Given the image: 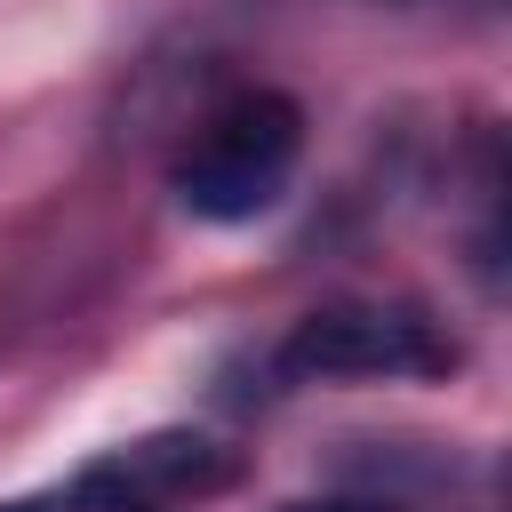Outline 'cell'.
Segmentation results:
<instances>
[{
    "label": "cell",
    "instance_id": "cell-1",
    "mask_svg": "<svg viewBox=\"0 0 512 512\" xmlns=\"http://www.w3.org/2000/svg\"><path fill=\"white\" fill-rule=\"evenodd\" d=\"M304 152V112L280 88H240L232 104H216L200 120V136L176 160V200L208 224H248L264 216Z\"/></svg>",
    "mask_w": 512,
    "mask_h": 512
},
{
    "label": "cell",
    "instance_id": "cell-2",
    "mask_svg": "<svg viewBox=\"0 0 512 512\" xmlns=\"http://www.w3.org/2000/svg\"><path fill=\"white\" fill-rule=\"evenodd\" d=\"M448 360V336L408 304H328L280 344L288 376H432Z\"/></svg>",
    "mask_w": 512,
    "mask_h": 512
},
{
    "label": "cell",
    "instance_id": "cell-3",
    "mask_svg": "<svg viewBox=\"0 0 512 512\" xmlns=\"http://www.w3.org/2000/svg\"><path fill=\"white\" fill-rule=\"evenodd\" d=\"M288 512H392L376 496H312V504H288Z\"/></svg>",
    "mask_w": 512,
    "mask_h": 512
},
{
    "label": "cell",
    "instance_id": "cell-4",
    "mask_svg": "<svg viewBox=\"0 0 512 512\" xmlns=\"http://www.w3.org/2000/svg\"><path fill=\"white\" fill-rule=\"evenodd\" d=\"M0 512H40V504H0Z\"/></svg>",
    "mask_w": 512,
    "mask_h": 512
}]
</instances>
